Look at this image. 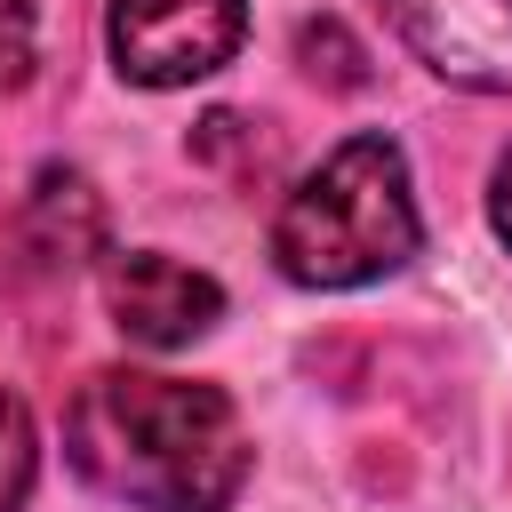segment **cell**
<instances>
[{"label": "cell", "mask_w": 512, "mask_h": 512, "mask_svg": "<svg viewBox=\"0 0 512 512\" xmlns=\"http://www.w3.org/2000/svg\"><path fill=\"white\" fill-rule=\"evenodd\" d=\"M488 216H496V232H504V248H512V152L496 160V184H488Z\"/></svg>", "instance_id": "cell-10"}, {"label": "cell", "mask_w": 512, "mask_h": 512, "mask_svg": "<svg viewBox=\"0 0 512 512\" xmlns=\"http://www.w3.org/2000/svg\"><path fill=\"white\" fill-rule=\"evenodd\" d=\"M24 232L40 248V264H88L104 256V200L80 168H40L32 200H24Z\"/></svg>", "instance_id": "cell-6"}, {"label": "cell", "mask_w": 512, "mask_h": 512, "mask_svg": "<svg viewBox=\"0 0 512 512\" xmlns=\"http://www.w3.org/2000/svg\"><path fill=\"white\" fill-rule=\"evenodd\" d=\"M104 312H112V328H120L128 344L176 352V344H192V336L216 328L224 288H216L208 272L160 256V248H136V256H112V264H104Z\"/></svg>", "instance_id": "cell-4"}, {"label": "cell", "mask_w": 512, "mask_h": 512, "mask_svg": "<svg viewBox=\"0 0 512 512\" xmlns=\"http://www.w3.org/2000/svg\"><path fill=\"white\" fill-rule=\"evenodd\" d=\"M296 56H304L312 72H328L336 88H360V80H368V56L352 48V32H344L336 16H320V24H304V32H296Z\"/></svg>", "instance_id": "cell-8"}, {"label": "cell", "mask_w": 512, "mask_h": 512, "mask_svg": "<svg viewBox=\"0 0 512 512\" xmlns=\"http://www.w3.org/2000/svg\"><path fill=\"white\" fill-rule=\"evenodd\" d=\"M64 448L80 480L144 512H224L248 480V432L216 384L104 368L72 392Z\"/></svg>", "instance_id": "cell-1"}, {"label": "cell", "mask_w": 512, "mask_h": 512, "mask_svg": "<svg viewBox=\"0 0 512 512\" xmlns=\"http://www.w3.org/2000/svg\"><path fill=\"white\" fill-rule=\"evenodd\" d=\"M32 80V8L0 0V96H16Z\"/></svg>", "instance_id": "cell-9"}, {"label": "cell", "mask_w": 512, "mask_h": 512, "mask_svg": "<svg viewBox=\"0 0 512 512\" xmlns=\"http://www.w3.org/2000/svg\"><path fill=\"white\" fill-rule=\"evenodd\" d=\"M32 472H40V440H32V408L0 384V512H24L32 496Z\"/></svg>", "instance_id": "cell-7"}, {"label": "cell", "mask_w": 512, "mask_h": 512, "mask_svg": "<svg viewBox=\"0 0 512 512\" xmlns=\"http://www.w3.org/2000/svg\"><path fill=\"white\" fill-rule=\"evenodd\" d=\"M400 40L456 88H512V0H376Z\"/></svg>", "instance_id": "cell-5"}, {"label": "cell", "mask_w": 512, "mask_h": 512, "mask_svg": "<svg viewBox=\"0 0 512 512\" xmlns=\"http://www.w3.org/2000/svg\"><path fill=\"white\" fill-rule=\"evenodd\" d=\"M248 0H112V56L136 88H184L232 64Z\"/></svg>", "instance_id": "cell-3"}, {"label": "cell", "mask_w": 512, "mask_h": 512, "mask_svg": "<svg viewBox=\"0 0 512 512\" xmlns=\"http://www.w3.org/2000/svg\"><path fill=\"white\" fill-rule=\"evenodd\" d=\"M272 256L296 288H360L416 256V192L392 136H344L272 224Z\"/></svg>", "instance_id": "cell-2"}]
</instances>
